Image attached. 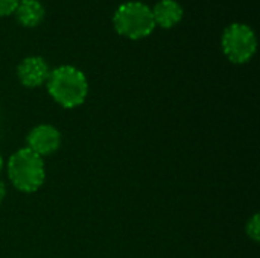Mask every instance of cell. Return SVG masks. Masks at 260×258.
I'll list each match as a JSON object with an SVG mask.
<instances>
[{
  "label": "cell",
  "mask_w": 260,
  "mask_h": 258,
  "mask_svg": "<svg viewBox=\"0 0 260 258\" xmlns=\"http://www.w3.org/2000/svg\"><path fill=\"white\" fill-rule=\"evenodd\" d=\"M47 90L64 108H75L81 105L88 93L85 75L73 65H61L50 71L47 78Z\"/></svg>",
  "instance_id": "1"
},
{
  "label": "cell",
  "mask_w": 260,
  "mask_h": 258,
  "mask_svg": "<svg viewBox=\"0 0 260 258\" xmlns=\"http://www.w3.org/2000/svg\"><path fill=\"white\" fill-rule=\"evenodd\" d=\"M8 175L15 189L24 193H34L44 184V163L40 155L24 148L11 155Z\"/></svg>",
  "instance_id": "2"
},
{
  "label": "cell",
  "mask_w": 260,
  "mask_h": 258,
  "mask_svg": "<svg viewBox=\"0 0 260 258\" xmlns=\"http://www.w3.org/2000/svg\"><path fill=\"white\" fill-rule=\"evenodd\" d=\"M113 23L120 35L133 40L149 35L155 27L151 8L142 2H126L120 5L114 12Z\"/></svg>",
  "instance_id": "3"
},
{
  "label": "cell",
  "mask_w": 260,
  "mask_h": 258,
  "mask_svg": "<svg viewBox=\"0 0 260 258\" xmlns=\"http://www.w3.org/2000/svg\"><path fill=\"white\" fill-rule=\"evenodd\" d=\"M257 40L254 30L242 23L230 24L222 35V49L232 62H247L256 52Z\"/></svg>",
  "instance_id": "4"
},
{
  "label": "cell",
  "mask_w": 260,
  "mask_h": 258,
  "mask_svg": "<svg viewBox=\"0 0 260 258\" xmlns=\"http://www.w3.org/2000/svg\"><path fill=\"white\" fill-rule=\"evenodd\" d=\"M61 146V134L52 125H38L27 135V149L37 155H50Z\"/></svg>",
  "instance_id": "5"
},
{
  "label": "cell",
  "mask_w": 260,
  "mask_h": 258,
  "mask_svg": "<svg viewBox=\"0 0 260 258\" xmlns=\"http://www.w3.org/2000/svg\"><path fill=\"white\" fill-rule=\"evenodd\" d=\"M50 71L47 62L40 56H29L23 59L17 68V76L24 87L35 88L47 81Z\"/></svg>",
  "instance_id": "6"
},
{
  "label": "cell",
  "mask_w": 260,
  "mask_h": 258,
  "mask_svg": "<svg viewBox=\"0 0 260 258\" xmlns=\"http://www.w3.org/2000/svg\"><path fill=\"white\" fill-rule=\"evenodd\" d=\"M152 11L155 24L161 27H172L183 18V8L175 0H160Z\"/></svg>",
  "instance_id": "7"
},
{
  "label": "cell",
  "mask_w": 260,
  "mask_h": 258,
  "mask_svg": "<svg viewBox=\"0 0 260 258\" xmlns=\"http://www.w3.org/2000/svg\"><path fill=\"white\" fill-rule=\"evenodd\" d=\"M14 12L18 23L27 27L37 26L44 18V8L38 0H20Z\"/></svg>",
  "instance_id": "8"
},
{
  "label": "cell",
  "mask_w": 260,
  "mask_h": 258,
  "mask_svg": "<svg viewBox=\"0 0 260 258\" xmlns=\"http://www.w3.org/2000/svg\"><path fill=\"white\" fill-rule=\"evenodd\" d=\"M247 234L250 239H253L254 242H257L260 239V224H259V214H254L251 220H248L247 224Z\"/></svg>",
  "instance_id": "9"
},
{
  "label": "cell",
  "mask_w": 260,
  "mask_h": 258,
  "mask_svg": "<svg viewBox=\"0 0 260 258\" xmlns=\"http://www.w3.org/2000/svg\"><path fill=\"white\" fill-rule=\"evenodd\" d=\"M20 0H0V15H9L15 11Z\"/></svg>",
  "instance_id": "10"
},
{
  "label": "cell",
  "mask_w": 260,
  "mask_h": 258,
  "mask_svg": "<svg viewBox=\"0 0 260 258\" xmlns=\"http://www.w3.org/2000/svg\"><path fill=\"white\" fill-rule=\"evenodd\" d=\"M5 196H6V189H5V184H3V182L0 181V204L3 202Z\"/></svg>",
  "instance_id": "11"
},
{
  "label": "cell",
  "mask_w": 260,
  "mask_h": 258,
  "mask_svg": "<svg viewBox=\"0 0 260 258\" xmlns=\"http://www.w3.org/2000/svg\"><path fill=\"white\" fill-rule=\"evenodd\" d=\"M2 167H3V160H2V155H0V172H2Z\"/></svg>",
  "instance_id": "12"
}]
</instances>
